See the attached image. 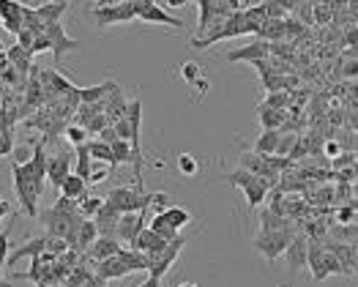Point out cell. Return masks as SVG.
<instances>
[{"instance_id":"d590c367","label":"cell","mask_w":358,"mask_h":287,"mask_svg":"<svg viewBox=\"0 0 358 287\" xmlns=\"http://www.w3.org/2000/svg\"><path fill=\"white\" fill-rule=\"evenodd\" d=\"M30 159H33L30 145H22V148H14V150H11V162H14V164H28Z\"/></svg>"},{"instance_id":"9c48e42d","label":"cell","mask_w":358,"mask_h":287,"mask_svg":"<svg viewBox=\"0 0 358 287\" xmlns=\"http://www.w3.org/2000/svg\"><path fill=\"white\" fill-rule=\"evenodd\" d=\"M268 57H271V44L268 41H263V38H255L252 44L236 47L233 52H227V63H241V60H246V63H257V60H268Z\"/></svg>"},{"instance_id":"3957f363","label":"cell","mask_w":358,"mask_h":287,"mask_svg":"<svg viewBox=\"0 0 358 287\" xmlns=\"http://www.w3.org/2000/svg\"><path fill=\"white\" fill-rule=\"evenodd\" d=\"M227 183L238 186L241 192H243V197H246V205H249V208H257L260 202L268 197V189H271L263 178H257V175H252V172H246V170L230 172V175H227Z\"/></svg>"},{"instance_id":"f546056e","label":"cell","mask_w":358,"mask_h":287,"mask_svg":"<svg viewBox=\"0 0 358 287\" xmlns=\"http://www.w3.org/2000/svg\"><path fill=\"white\" fill-rule=\"evenodd\" d=\"M88 137L90 134H88V129H85V126H80V123H69V126H66V140L74 145V148L90 143Z\"/></svg>"},{"instance_id":"4fadbf2b","label":"cell","mask_w":358,"mask_h":287,"mask_svg":"<svg viewBox=\"0 0 358 287\" xmlns=\"http://www.w3.org/2000/svg\"><path fill=\"white\" fill-rule=\"evenodd\" d=\"M47 162H50V156H47V150H44V143H36L33 145V159H30L28 164H22L25 172L30 175V181L44 192V181H47Z\"/></svg>"},{"instance_id":"bcb514c9","label":"cell","mask_w":358,"mask_h":287,"mask_svg":"<svg viewBox=\"0 0 358 287\" xmlns=\"http://www.w3.org/2000/svg\"><path fill=\"white\" fill-rule=\"evenodd\" d=\"M345 77H358V57H353V60L345 66Z\"/></svg>"},{"instance_id":"f907efd6","label":"cell","mask_w":358,"mask_h":287,"mask_svg":"<svg viewBox=\"0 0 358 287\" xmlns=\"http://www.w3.org/2000/svg\"><path fill=\"white\" fill-rule=\"evenodd\" d=\"M167 6H173V8H180V6H186V0H164Z\"/></svg>"},{"instance_id":"cb8c5ba5","label":"cell","mask_w":358,"mask_h":287,"mask_svg":"<svg viewBox=\"0 0 358 287\" xmlns=\"http://www.w3.org/2000/svg\"><path fill=\"white\" fill-rule=\"evenodd\" d=\"M6 57H8V66H14V69H17L22 77H25L30 69H33V66H30V57H33V55H30L28 50H22L20 44L8 47V50H6Z\"/></svg>"},{"instance_id":"e575fe53","label":"cell","mask_w":358,"mask_h":287,"mask_svg":"<svg viewBox=\"0 0 358 287\" xmlns=\"http://www.w3.org/2000/svg\"><path fill=\"white\" fill-rule=\"evenodd\" d=\"M293 148H296V134H282L279 148H276V156H290Z\"/></svg>"},{"instance_id":"836d02e7","label":"cell","mask_w":358,"mask_h":287,"mask_svg":"<svg viewBox=\"0 0 358 287\" xmlns=\"http://www.w3.org/2000/svg\"><path fill=\"white\" fill-rule=\"evenodd\" d=\"M263 107H271V110H285V107H287V96H285V90L268 93V96H266V102H263Z\"/></svg>"},{"instance_id":"4316f807","label":"cell","mask_w":358,"mask_h":287,"mask_svg":"<svg viewBox=\"0 0 358 287\" xmlns=\"http://www.w3.org/2000/svg\"><path fill=\"white\" fill-rule=\"evenodd\" d=\"M66 8H69V6H58V3H44V6H36L38 17L44 20V25H50V22H60V17L66 14Z\"/></svg>"},{"instance_id":"52a82bcc","label":"cell","mask_w":358,"mask_h":287,"mask_svg":"<svg viewBox=\"0 0 358 287\" xmlns=\"http://www.w3.org/2000/svg\"><path fill=\"white\" fill-rule=\"evenodd\" d=\"M183 244H186V238H178V241H170L162 252H156V255H148V274L153 276H164L173 265H176V260L180 258V249H183Z\"/></svg>"},{"instance_id":"f35d334b","label":"cell","mask_w":358,"mask_h":287,"mask_svg":"<svg viewBox=\"0 0 358 287\" xmlns=\"http://www.w3.org/2000/svg\"><path fill=\"white\" fill-rule=\"evenodd\" d=\"M8 230H11V225H8ZM8 230H0V265H6V260H8V249H11Z\"/></svg>"},{"instance_id":"f1b7e54d","label":"cell","mask_w":358,"mask_h":287,"mask_svg":"<svg viewBox=\"0 0 358 287\" xmlns=\"http://www.w3.org/2000/svg\"><path fill=\"white\" fill-rule=\"evenodd\" d=\"M148 227L153 230V232H159V235H162L164 241H178V238H180V235H178V230H173V227H170V225L164 222V216H162V214H156V216L150 219V225H148Z\"/></svg>"},{"instance_id":"e0dca14e","label":"cell","mask_w":358,"mask_h":287,"mask_svg":"<svg viewBox=\"0 0 358 287\" xmlns=\"http://www.w3.org/2000/svg\"><path fill=\"white\" fill-rule=\"evenodd\" d=\"M126 274H131V268L126 265V260L120 258V252L115 258H107V260H101V262H96V276H99L101 282L120 279V276H126Z\"/></svg>"},{"instance_id":"ee69618b","label":"cell","mask_w":358,"mask_h":287,"mask_svg":"<svg viewBox=\"0 0 358 287\" xmlns=\"http://www.w3.org/2000/svg\"><path fill=\"white\" fill-rule=\"evenodd\" d=\"M216 3L224 6V8L233 11V14H236V11H243V0H216Z\"/></svg>"},{"instance_id":"1f68e13d","label":"cell","mask_w":358,"mask_h":287,"mask_svg":"<svg viewBox=\"0 0 358 287\" xmlns=\"http://www.w3.org/2000/svg\"><path fill=\"white\" fill-rule=\"evenodd\" d=\"M178 170L183 172L186 178H192V175H197L200 164H197V159H194L192 153H180V156H178Z\"/></svg>"},{"instance_id":"f6af8a7d","label":"cell","mask_w":358,"mask_h":287,"mask_svg":"<svg viewBox=\"0 0 358 287\" xmlns=\"http://www.w3.org/2000/svg\"><path fill=\"white\" fill-rule=\"evenodd\" d=\"M339 150H342V148H339V143H334V140H329V143H326V156L336 159V156H339Z\"/></svg>"},{"instance_id":"9f6ffc18","label":"cell","mask_w":358,"mask_h":287,"mask_svg":"<svg viewBox=\"0 0 358 287\" xmlns=\"http://www.w3.org/2000/svg\"><path fill=\"white\" fill-rule=\"evenodd\" d=\"M356 271H358V252H356Z\"/></svg>"},{"instance_id":"603a6c76","label":"cell","mask_w":358,"mask_h":287,"mask_svg":"<svg viewBox=\"0 0 358 287\" xmlns=\"http://www.w3.org/2000/svg\"><path fill=\"white\" fill-rule=\"evenodd\" d=\"M162 216H164V222L170 225L173 230H183L186 225H192V211L189 208H183V205H170L167 211H162Z\"/></svg>"},{"instance_id":"74e56055","label":"cell","mask_w":358,"mask_h":287,"mask_svg":"<svg viewBox=\"0 0 358 287\" xmlns=\"http://www.w3.org/2000/svg\"><path fill=\"white\" fill-rule=\"evenodd\" d=\"M47 50H52V41H50V36H47V33L36 36V41H33V50H30V55H38V52H47Z\"/></svg>"},{"instance_id":"4dcf8cb0","label":"cell","mask_w":358,"mask_h":287,"mask_svg":"<svg viewBox=\"0 0 358 287\" xmlns=\"http://www.w3.org/2000/svg\"><path fill=\"white\" fill-rule=\"evenodd\" d=\"M180 80L183 83H194V80H200V63L197 60H186V63H180Z\"/></svg>"},{"instance_id":"ab89813d","label":"cell","mask_w":358,"mask_h":287,"mask_svg":"<svg viewBox=\"0 0 358 287\" xmlns=\"http://www.w3.org/2000/svg\"><path fill=\"white\" fill-rule=\"evenodd\" d=\"M33 41H36V33H33V30H28V28H22V33H20V36H17V44H20V47H22V50H33Z\"/></svg>"},{"instance_id":"7a4b0ae2","label":"cell","mask_w":358,"mask_h":287,"mask_svg":"<svg viewBox=\"0 0 358 287\" xmlns=\"http://www.w3.org/2000/svg\"><path fill=\"white\" fill-rule=\"evenodd\" d=\"M153 195H145L143 186H115L110 189L107 202H113L120 214H143L150 208Z\"/></svg>"},{"instance_id":"2e32d148","label":"cell","mask_w":358,"mask_h":287,"mask_svg":"<svg viewBox=\"0 0 358 287\" xmlns=\"http://www.w3.org/2000/svg\"><path fill=\"white\" fill-rule=\"evenodd\" d=\"M167 244H170V241H164L159 232H153L150 227H145L137 238H134V241H131V246H129V249L143 252V255H156V252H162Z\"/></svg>"},{"instance_id":"d6a6232c","label":"cell","mask_w":358,"mask_h":287,"mask_svg":"<svg viewBox=\"0 0 358 287\" xmlns=\"http://www.w3.org/2000/svg\"><path fill=\"white\" fill-rule=\"evenodd\" d=\"M334 22V11H331L329 0L315 6V25H331Z\"/></svg>"},{"instance_id":"ffe728a7","label":"cell","mask_w":358,"mask_h":287,"mask_svg":"<svg viewBox=\"0 0 358 287\" xmlns=\"http://www.w3.org/2000/svg\"><path fill=\"white\" fill-rule=\"evenodd\" d=\"M120 249H123V246L118 244V238H113V235H99L96 244L88 249V258L93 260V262H101V260H107V258H115Z\"/></svg>"},{"instance_id":"7dc6e473","label":"cell","mask_w":358,"mask_h":287,"mask_svg":"<svg viewBox=\"0 0 358 287\" xmlns=\"http://www.w3.org/2000/svg\"><path fill=\"white\" fill-rule=\"evenodd\" d=\"M192 85L197 88V90H200V93H208L210 83H208V80H203V77H200V80H194V83H192Z\"/></svg>"},{"instance_id":"9a60e30c","label":"cell","mask_w":358,"mask_h":287,"mask_svg":"<svg viewBox=\"0 0 358 287\" xmlns=\"http://www.w3.org/2000/svg\"><path fill=\"white\" fill-rule=\"evenodd\" d=\"M120 216H123V214H120L113 202H107V197H104V205H101V208H99V214L93 216L99 235H113V238H115V230H118Z\"/></svg>"},{"instance_id":"681fc988","label":"cell","mask_w":358,"mask_h":287,"mask_svg":"<svg viewBox=\"0 0 358 287\" xmlns=\"http://www.w3.org/2000/svg\"><path fill=\"white\" fill-rule=\"evenodd\" d=\"M93 3H96V8H101V6H118L123 0H93Z\"/></svg>"},{"instance_id":"484cf974","label":"cell","mask_w":358,"mask_h":287,"mask_svg":"<svg viewBox=\"0 0 358 287\" xmlns=\"http://www.w3.org/2000/svg\"><path fill=\"white\" fill-rule=\"evenodd\" d=\"M287 120V113L285 110H271V107H263L260 104V123H263V129H276L279 132V126Z\"/></svg>"},{"instance_id":"ac0fdd59","label":"cell","mask_w":358,"mask_h":287,"mask_svg":"<svg viewBox=\"0 0 358 287\" xmlns=\"http://www.w3.org/2000/svg\"><path fill=\"white\" fill-rule=\"evenodd\" d=\"M306 265H309V271H312V279H315V282H326V279H329V268H326V249H323V244H317V241H312V244H309V258H306Z\"/></svg>"},{"instance_id":"7bdbcfd3","label":"cell","mask_w":358,"mask_h":287,"mask_svg":"<svg viewBox=\"0 0 358 287\" xmlns=\"http://www.w3.org/2000/svg\"><path fill=\"white\" fill-rule=\"evenodd\" d=\"M110 170H113V167H101V170H96V167H93V172H90V181H88V183H101V181H104V178L110 175Z\"/></svg>"},{"instance_id":"7402d4cb","label":"cell","mask_w":358,"mask_h":287,"mask_svg":"<svg viewBox=\"0 0 358 287\" xmlns=\"http://www.w3.org/2000/svg\"><path fill=\"white\" fill-rule=\"evenodd\" d=\"M279 140H282V132H276V129H263V134H260L257 143H255V153H260V156H276Z\"/></svg>"},{"instance_id":"db71d44e","label":"cell","mask_w":358,"mask_h":287,"mask_svg":"<svg viewBox=\"0 0 358 287\" xmlns=\"http://www.w3.org/2000/svg\"><path fill=\"white\" fill-rule=\"evenodd\" d=\"M178 287H200V285H194V282H183V285H178Z\"/></svg>"},{"instance_id":"83f0119b","label":"cell","mask_w":358,"mask_h":287,"mask_svg":"<svg viewBox=\"0 0 358 287\" xmlns=\"http://www.w3.org/2000/svg\"><path fill=\"white\" fill-rule=\"evenodd\" d=\"M77 205H80V216H83V219H93V216L99 214V208L104 205V197L85 195V197H80V200H77Z\"/></svg>"},{"instance_id":"f5cc1de1","label":"cell","mask_w":358,"mask_h":287,"mask_svg":"<svg viewBox=\"0 0 358 287\" xmlns=\"http://www.w3.org/2000/svg\"><path fill=\"white\" fill-rule=\"evenodd\" d=\"M50 3H58V6H69V0H50Z\"/></svg>"},{"instance_id":"5b68a950","label":"cell","mask_w":358,"mask_h":287,"mask_svg":"<svg viewBox=\"0 0 358 287\" xmlns=\"http://www.w3.org/2000/svg\"><path fill=\"white\" fill-rule=\"evenodd\" d=\"M290 241H293V230H290V225H287V227H282V230L260 232V235L255 238V249H257L266 260L273 262L279 255H285V252H287Z\"/></svg>"},{"instance_id":"30bf717a","label":"cell","mask_w":358,"mask_h":287,"mask_svg":"<svg viewBox=\"0 0 358 287\" xmlns=\"http://www.w3.org/2000/svg\"><path fill=\"white\" fill-rule=\"evenodd\" d=\"M44 33H47V36H50V41H52V57H55V63H60V57L66 55V52H74V50L80 47V41H77V38L66 36V30H63L60 22H50Z\"/></svg>"},{"instance_id":"d6986e66","label":"cell","mask_w":358,"mask_h":287,"mask_svg":"<svg viewBox=\"0 0 358 287\" xmlns=\"http://www.w3.org/2000/svg\"><path fill=\"white\" fill-rule=\"evenodd\" d=\"M137 20H143V22H156V25H170V28H176V30L183 28V22L176 20V17H170L159 3H150L145 8H140V11H137Z\"/></svg>"},{"instance_id":"6f0895ef","label":"cell","mask_w":358,"mask_h":287,"mask_svg":"<svg viewBox=\"0 0 358 287\" xmlns=\"http://www.w3.org/2000/svg\"><path fill=\"white\" fill-rule=\"evenodd\" d=\"M0 134H3V123H0Z\"/></svg>"},{"instance_id":"7c38bea8","label":"cell","mask_w":358,"mask_h":287,"mask_svg":"<svg viewBox=\"0 0 358 287\" xmlns=\"http://www.w3.org/2000/svg\"><path fill=\"white\" fill-rule=\"evenodd\" d=\"M71 175V153L69 150H60L55 156H50V162H47V181L52 183V189H58L63 186V181Z\"/></svg>"},{"instance_id":"8d00e7d4","label":"cell","mask_w":358,"mask_h":287,"mask_svg":"<svg viewBox=\"0 0 358 287\" xmlns=\"http://www.w3.org/2000/svg\"><path fill=\"white\" fill-rule=\"evenodd\" d=\"M173 202H170V195H164V192H156L153 195V200H150V208L156 211V214H162V211H167Z\"/></svg>"},{"instance_id":"ba28073f","label":"cell","mask_w":358,"mask_h":287,"mask_svg":"<svg viewBox=\"0 0 358 287\" xmlns=\"http://www.w3.org/2000/svg\"><path fill=\"white\" fill-rule=\"evenodd\" d=\"M22 14H25V6L17 3V0H0V25L8 30L11 36H20L25 22H22Z\"/></svg>"},{"instance_id":"60d3db41","label":"cell","mask_w":358,"mask_h":287,"mask_svg":"<svg viewBox=\"0 0 358 287\" xmlns=\"http://www.w3.org/2000/svg\"><path fill=\"white\" fill-rule=\"evenodd\" d=\"M331 11H334V22L339 20V17H345V11H348V6H350V0H329ZM331 22V25H334Z\"/></svg>"},{"instance_id":"d4e9b609","label":"cell","mask_w":358,"mask_h":287,"mask_svg":"<svg viewBox=\"0 0 358 287\" xmlns=\"http://www.w3.org/2000/svg\"><path fill=\"white\" fill-rule=\"evenodd\" d=\"M90 156H93V162H104L107 167H115L113 145L104 143V140H90Z\"/></svg>"},{"instance_id":"816d5d0a","label":"cell","mask_w":358,"mask_h":287,"mask_svg":"<svg viewBox=\"0 0 358 287\" xmlns=\"http://www.w3.org/2000/svg\"><path fill=\"white\" fill-rule=\"evenodd\" d=\"M303 3H309V6H317V3H326V0H303Z\"/></svg>"},{"instance_id":"5bb4252c","label":"cell","mask_w":358,"mask_h":287,"mask_svg":"<svg viewBox=\"0 0 358 287\" xmlns=\"http://www.w3.org/2000/svg\"><path fill=\"white\" fill-rule=\"evenodd\" d=\"M143 230H145V211L143 214H123L118 222V230H115V238H118L120 244H129L131 246V241Z\"/></svg>"},{"instance_id":"44dd1931","label":"cell","mask_w":358,"mask_h":287,"mask_svg":"<svg viewBox=\"0 0 358 287\" xmlns=\"http://www.w3.org/2000/svg\"><path fill=\"white\" fill-rule=\"evenodd\" d=\"M88 195V181L85 178H80V175H69L66 181H63V186H60V197H66V200H80V197H85Z\"/></svg>"},{"instance_id":"c3c4849f","label":"cell","mask_w":358,"mask_h":287,"mask_svg":"<svg viewBox=\"0 0 358 287\" xmlns=\"http://www.w3.org/2000/svg\"><path fill=\"white\" fill-rule=\"evenodd\" d=\"M140 287H162V279H159V276H153V274H148V279H145Z\"/></svg>"},{"instance_id":"b9f144b4","label":"cell","mask_w":358,"mask_h":287,"mask_svg":"<svg viewBox=\"0 0 358 287\" xmlns=\"http://www.w3.org/2000/svg\"><path fill=\"white\" fill-rule=\"evenodd\" d=\"M263 3H276V6H279V8H285L287 14H296L303 0H263Z\"/></svg>"},{"instance_id":"6da1fadb","label":"cell","mask_w":358,"mask_h":287,"mask_svg":"<svg viewBox=\"0 0 358 287\" xmlns=\"http://www.w3.org/2000/svg\"><path fill=\"white\" fill-rule=\"evenodd\" d=\"M246 33H252V28H249L243 11H236V14H230L222 25L210 28L203 38H194V36H192V47H194V50H206L210 44H219V41H227V38H236V36H246Z\"/></svg>"},{"instance_id":"277c9868","label":"cell","mask_w":358,"mask_h":287,"mask_svg":"<svg viewBox=\"0 0 358 287\" xmlns=\"http://www.w3.org/2000/svg\"><path fill=\"white\" fill-rule=\"evenodd\" d=\"M11 172H14V192H17V197H20L22 211L30 214V216H38V197H41V189L30 181V175L25 172L22 164H14V162H11Z\"/></svg>"},{"instance_id":"680465c9","label":"cell","mask_w":358,"mask_h":287,"mask_svg":"<svg viewBox=\"0 0 358 287\" xmlns=\"http://www.w3.org/2000/svg\"><path fill=\"white\" fill-rule=\"evenodd\" d=\"M99 287H104V285H99Z\"/></svg>"},{"instance_id":"8992f818","label":"cell","mask_w":358,"mask_h":287,"mask_svg":"<svg viewBox=\"0 0 358 287\" xmlns=\"http://www.w3.org/2000/svg\"><path fill=\"white\" fill-rule=\"evenodd\" d=\"M131 20H137V6H134V0H123L118 6L93 8V22H96V28L123 25V22H131Z\"/></svg>"},{"instance_id":"11a10c76","label":"cell","mask_w":358,"mask_h":287,"mask_svg":"<svg viewBox=\"0 0 358 287\" xmlns=\"http://www.w3.org/2000/svg\"><path fill=\"white\" fill-rule=\"evenodd\" d=\"M0 57H6V47H3V41H0Z\"/></svg>"},{"instance_id":"8fae6325","label":"cell","mask_w":358,"mask_h":287,"mask_svg":"<svg viewBox=\"0 0 358 287\" xmlns=\"http://www.w3.org/2000/svg\"><path fill=\"white\" fill-rule=\"evenodd\" d=\"M309 244H312V241L306 238V232H296V235H293V241H290V246H287V252H285L290 274H299L301 268L306 265V258H309Z\"/></svg>"}]
</instances>
